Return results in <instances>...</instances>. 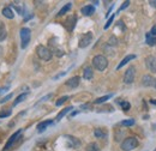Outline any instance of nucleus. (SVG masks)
Returning <instances> with one entry per match:
<instances>
[{"label": "nucleus", "mask_w": 156, "mask_h": 151, "mask_svg": "<svg viewBox=\"0 0 156 151\" xmlns=\"http://www.w3.org/2000/svg\"><path fill=\"white\" fill-rule=\"evenodd\" d=\"M93 66L96 70H98V71H103L108 66V60H107V58L103 57V55H96L93 59Z\"/></svg>", "instance_id": "f257e3e1"}, {"label": "nucleus", "mask_w": 156, "mask_h": 151, "mask_svg": "<svg viewBox=\"0 0 156 151\" xmlns=\"http://www.w3.org/2000/svg\"><path fill=\"white\" fill-rule=\"evenodd\" d=\"M36 54H37V57L40 59H42V60H44V61H49L52 57H53V53H52V51L49 49V48H47V47H44V46H39L37 48H36Z\"/></svg>", "instance_id": "f03ea898"}, {"label": "nucleus", "mask_w": 156, "mask_h": 151, "mask_svg": "<svg viewBox=\"0 0 156 151\" xmlns=\"http://www.w3.org/2000/svg\"><path fill=\"white\" fill-rule=\"evenodd\" d=\"M138 146V140L135 137H129L121 143V150L122 151H131Z\"/></svg>", "instance_id": "7ed1b4c3"}, {"label": "nucleus", "mask_w": 156, "mask_h": 151, "mask_svg": "<svg viewBox=\"0 0 156 151\" xmlns=\"http://www.w3.org/2000/svg\"><path fill=\"white\" fill-rule=\"evenodd\" d=\"M31 38V31L28 28H22L20 29V41H22V48H27Z\"/></svg>", "instance_id": "20e7f679"}, {"label": "nucleus", "mask_w": 156, "mask_h": 151, "mask_svg": "<svg viewBox=\"0 0 156 151\" xmlns=\"http://www.w3.org/2000/svg\"><path fill=\"white\" fill-rule=\"evenodd\" d=\"M135 76H136V68H135L133 66H130V67L126 70L125 75H124V82H125L126 84H131V83H133V80H135Z\"/></svg>", "instance_id": "39448f33"}, {"label": "nucleus", "mask_w": 156, "mask_h": 151, "mask_svg": "<svg viewBox=\"0 0 156 151\" xmlns=\"http://www.w3.org/2000/svg\"><path fill=\"white\" fill-rule=\"evenodd\" d=\"M91 40H93V34H91V33L84 34V35L80 37V40H79V43H78L79 48H85V47H88V46L91 43Z\"/></svg>", "instance_id": "423d86ee"}, {"label": "nucleus", "mask_w": 156, "mask_h": 151, "mask_svg": "<svg viewBox=\"0 0 156 151\" xmlns=\"http://www.w3.org/2000/svg\"><path fill=\"white\" fill-rule=\"evenodd\" d=\"M145 65L148 67L149 71H151L153 73H156V58L150 55V57L145 58Z\"/></svg>", "instance_id": "0eeeda50"}, {"label": "nucleus", "mask_w": 156, "mask_h": 151, "mask_svg": "<svg viewBox=\"0 0 156 151\" xmlns=\"http://www.w3.org/2000/svg\"><path fill=\"white\" fill-rule=\"evenodd\" d=\"M20 134H22V130H18V131L15 133L13 135H11V137H10V139H9V142H7V143H6V145L4 146V151L9 150V149L13 145V143H15V142H16V140L20 137Z\"/></svg>", "instance_id": "6e6552de"}, {"label": "nucleus", "mask_w": 156, "mask_h": 151, "mask_svg": "<svg viewBox=\"0 0 156 151\" xmlns=\"http://www.w3.org/2000/svg\"><path fill=\"white\" fill-rule=\"evenodd\" d=\"M76 22H77V17L73 15V16H70L69 18L66 19L65 22V28L67 29V31H72L76 26Z\"/></svg>", "instance_id": "1a4fd4ad"}, {"label": "nucleus", "mask_w": 156, "mask_h": 151, "mask_svg": "<svg viewBox=\"0 0 156 151\" xmlns=\"http://www.w3.org/2000/svg\"><path fill=\"white\" fill-rule=\"evenodd\" d=\"M79 82H80V79H79V77H72V78H70L67 82H66V85L69 86V88H71V89H75V88H77L78 85H79Z\"/></svg>", "instance_id": "9d476101"}, {"label": "nucleus", "mask_w": 156, "mask_h": 151, "mask_svg": "<svg viewBox=\"0 0 156 151\" xmlns=\"http://www.w3.org/2000/svg\"><path fill=\"white\" fill-rule=\"evenodd\" d=\"M80 12L84 15V16H91L94 12H95V7L93 5H85L84 7H82Z\"/></svg>", "instance_id": "9b49d317"}, {"label": "nucleus", "mask_w": 156, "mask_h": 151, "mask_svg": "<svg viewBox=\"0 0 156 151\" xmlns=\"http://www.w3.org/2000/svg\"><path fill=\"white\" fill-rule=\"evenodd\" d=\"M133 59H136V55L135 54H130V55H127V57H125L121 61H120V64L117 66V70H120L122 66H125L129 61H131V60H133Z\"/></svg>", "instance_id": "f8f14e48"}, {"label": "nucleus", "mask_w": 156, "mask_h": 151, "mask_svg": "<svg viewBox=\"0 0 156 151\" xmlns=\"http://www.w3.org/2000/svg\"><path fill=\"white\" fill-rule=\"evenodd\" d=\"M154 80H155V79L150 75H145L143 77V79H142V84H143L144 86H150V85L154 84Z\"/></svg>", "instance_id": "ddd939ff"}, {"label": "nucleus", "mask_w": 156, "mask_h": 151, "mask_svg": "<svg viewBox=\"0 0 156 151\" xmlns=\"http://www.w3.org/2000/svg\"><path fill=\"white\" fill-rule=\"evenodd\" d=\"M2 16H5L6 18L9 19H12L15 17V13H13V11L11 10V7H5V9H2Z\"/></svg>", "instance_id": "4468645a"}, {"label": "nucleus", "mask_w": 156, "mask_h": 151, "mask_svg": "<svg viewBox=\"0 0 156 151\" xmlns=\"http://www.w3.org/2000/svg\"><path fill=\"white\" fill-rule=\"evenodd\" d=\"M83 77H84V79H91L94 77L93 68L91 67H85L84 71H83Z\"/></svg>", "instance_id": "2eb2a0df"}, {"label": "nucleus", "mask_w": 156, "mask_h": 151, "mask_svg": "<svg viewBox=\"0 0 156 151\" xmlns=\"http://www.w3.org/2000/svg\"><path fill=\"white\" fill-rule=\"evenodd\" d=\"M70 111H72V106H70V107H66L65 109H62V111H61V112H60V113L57 115V118H55V121H60V120H61V119H62V118H64L66 114L69 113Z\"/></svg>", "instance_id": "dca6fc26"}, {"label": "nucleus", "mask_w": 156, "mask_h": 151, "mask_svg": "<svg viewBox=\"0 0 156 151\" xmlns=\"http://www.w3.org/2000/svg\"><path fill=\"white\" fill-rule=\"evenodd\" d=\"M52 124V120H47V121H43V122H41V124H39L37 125V131L39 132H43L49 125Z\"/></svg>", "instance_id": "f3484780"}, {"label": "nucleus", "mask_w": 156, "mask_h": 151, "mask_svg": "<svg viewBox=\"0 0 156 151\" xmlns=\"http://www.w3.org/2000/svg\"><path fill=\"white\" fill-rule=\"evenodd\" d=\"M7 36V33H6V29H5V24L0 20V42L4 41Z\"/></svg>", "instance_id": "a211bd4d"}, {"label": "nucleus", "mask_w": 156, "mask_h": 151, "mask_svg": "<svg viewBox=\"0 0 156 151\" xmlns=\"http://www.w3.org/2000/svg\"><path fill=\"white\" fill-rule=\"evenodd\" d=\"M66 138L70 139L69 142H70V146H71V148H77V146H79L80 142L78 140L77 138H75V137H70V135H66Z\"/></svg>", "instance_id": "6ab92c4d"}, {"label": "nucleus", "mask_w": 156, "mask_h": 151, "mask_svg": "<svg viewBox=\"0 0 156 151\" xmlns=\"http://www.w3.org/2000/svg\"><path fill=\"white\" fill-rule=\"evenodd\" d=\"M71 7H72V4H71V2L66 4V5H65V6H64V7H62V9H61V10H60V11L58 12V17H61V16H64V15H65V13H66V12H67V11H69Z\"/></svg>", "instance_id": "aec40b11"}, {"label": "nucleus", "mask_w": 156, "mask_h": 151, "mask_svg": "<svg viewBox=\"0 0 156 151\" xmlns=\"http://www.w3.org/2000/svg\"><path fill=\"white\" fill-rule=\"evenodd\" d=\"M112 97V95H106V96H102V97H98L96 98L95 101H94V103L95 104H101V103H103V102H106V101H108L109 98Z\"/></svg>", "instance_id": "412c9836"}, {"label": "nucleus", "mask_w": 156, "mask_h": 151, "mask_svg": "<svg viewBox=\"0 0 156 151\" xmlns=\"http://www.w3.org/2000/svg\"><path fill=\"white\" fill-rule=\"evenodd\" d=\"M27 95H28L27 93H24V94H20V96H18V97L15 100V102H13V107H16L17 104H20L22 101H24V100L27 98Z\"/></svg>", "instance_id": "4be33fe9"}, {"label": "nucleus", "mask_w": 156, "mask_h": 151, "mask_svg": "<svg viewBox=\"0 0 156 151\" xmlns=\"http://www.w3.org/2000/svg\"><path fill=\"white\" fill-rule=\"evenodd\" d=\"M147 44H149V46H156V37L151 36L150 34H147Z\"/></svg>", "instance_id": "5701e85b"}, {"label": "nucleus", "mask_w": 156, "mask_h": 151, "mask_svg": "<svg viewBox=\"0 0 156 151\" xmlns=\"http://www.w3.org/2000/svg\"><path fill=\"white\" fill-rule=\"evenodd\" d=\"M87 151H100V148L96 143H90L87 146Z\"/></svg>", "instance_id": "b1692460"}, {"label": "nucleus", "mask_w": 156, "mask_h": 151, "mask_svg": "<svg viewBox=\"0 0 156 151\" xmlns=\"http://www.w3.org/2000/svg\"><path fill=\"white\" fill-rule=\"evenodd\" d=\"M132 125H135V120L133 119H127V120L121 121V126H132Z\"/></svg>", "instance_id": "393cba45"}, {"label": "nucleus", "mask_w": 156, "mask_h": 151, "mask_svg": "<svg viewBox=\"0 0 156 151\" xmlns=\"http://www.w3.org/2000/svg\"><path fill=\"white\" fill-rule=\"evenodd\" d=\"M67 100H69V96H62V97H60L58 101H57L55 106H58V107H59V106H61V104H62L65 101H67Z\"/></svg>", "instance_id": "a878e982"}, {"label": "nucleus", "mask_w": 156, "mask_h": 151, "mask_svg": "<svg viewBox=\"0 0 156 151\" xmlns=\"http://www.w3.org/2000/svg\"><path fill=\"white\" fill-rule=\"evenodd\" d=\"M118 44V38L115 36H111L109 41H108V46H117Z\"/></svg>", "instance_id": "bb28decb"}, {"label": "nucleus", "mask_w": 156, "mask_h": 151, "mask_svg": "<svg viewBox=\"0 0 156 151\" xmlns=\"http://www.w3.org/2000/svg\"><path fill=\"white\" fill-rule=\"evenodd\" d=\"M120 104H121V108H122V111H129L130 109V103L127 102V101H124V102H120Z\"/></svg>", "instance_id": "cd10ccee"}, {"label": "nucleus", "mask_w": 156, "mask_h": 151, "mask_svg": "<svg viewBox=\"0 0 156 151\" xmlns=\"http://www.w3.org/2000/svg\"><path fill=\"white\" fill-rule=\"evenodd\" d=\"M95 135H96L98 138H103V137H105V133H103V131H102V130L96 128V130H95Z\"/></svg>", "instance_id": "c85d7f7f"}, {"label": "nucleus", "mask_w": 156, "mask_h": 151, "mask_svg": "<svg viewBox=\"0 0 156 151\" xmlns=\"http://www.w3.org/2000/svg\"><path fill=\"white\" fill-rule=\"evenodd\" d=\"M113 19H114V15H112V16H111V18L107 20V23H106V25H105V30H106V29H108V28L111 26V24L113 23Z\"/></svg>", "instance_id": "c756f323"}, {"label": "nucleus", "mask_w": 156, "mask_h": 151, "mask_svg": "<svg viewBox=\"0 0 156 151\" xmlns=\"http://www.w3.org/2000/svg\"><path fill=\"white\" fill-rule=\"evenodd\" d=\"M129 5H130V1H125V2H124V4L121 5V6H120L119 11H122V10H125V9H126V7L129 6Z\"/></svg>", "instance_id": "7c9ffc66"}, {"label": "nucleus", "mask_w": 156, "mask_h": 151, "mask_svg": "<svg viewBox=\"0 0 156 151\" xmlns=\"http://www.w3.org/2000/svg\"><path fill=\"white\" fill-rule=\"evenodd\" d=\"M11 97H12V94L7 95L6 97H4V98H1V100H0V103H5V102H6V101H9Z\"/></svg>", "instance_id": "2f4dec72"}, {"label": "nucleus", "mask_w": 156, "mask_h": 151, "mask_svg": "<svg viewBox=\"0 0 156 151\" xmlns=\"http://www.w3.org/2000/svg\"><path fill=\"white\" fill-rule=\"evenodd\" d=\"M4 112V111H2ZM9 115H11V112L10 111H5L4 113H0V118H6V116H9Z\"/></svg>", "instance_id": "473e14b6"}, {"label": "nucleus", "mask_w": 156, "mask_h": 151, "mask_svg": "<svg viewBox=\"0 0 156 151\" xmlns=\"http://www.w3.org/2000/svg\"><path fill=\"white\" fill-rule=\"evenodd\" d=\"M150 35L151 36H154V37H156V24L153 26V29H151V33H150Z\"/></svg>", "instance_id": "72a5a7b5"}, {"label": "nucleus", "mask_w": 156, "mask_h": 151, "mask_svg": "<svg viewBox=\"0 0 156 151\" xmlns=\"http://www.w3.org/2000/svg\"><path fill=\"white\" fill-rule=\"evenodd\" d=\"M149 4H150V6H153V7H155L156 9V0H150Z\"/></svg>", "instance_id": "f704fd0d"}, {"label": "nucleus", "mask_w": 156, "mask_h": 151, "mask_svg": "<svg viewBox=\"0 0 156 151\" xmlns=\"http://www.w3.org/2000/svg\"><path fill=\"white\" fill-rule=\"evenodd\" d=\"M150 103L154 104V106H156V100H150Z\"/></svg>", "instance_id": "c9c22d12"}, {"label": "nucleus", "mask_w": 156, "mask_h": 151, "mask_svg": "<svg viewBox=\"0 0 156 151\" xmlns=\"http://www.w3.org/2000/svg\"><path fill=\"white\" fill-rule=\"evenodd\" d=\"M1 54H2V47L0 46V57H1Z\"/></svg>", "instance_id": "e433bc0d"}, {"label": "nucleus", "mask_w": 156, "mask_h": 151, "mask_svg": "<svg viewBox=\"0 0 156 151\" xmlns=\"http://www.w3.org/2000/svg\"><path fill=\"white\" fill-rule=\"evenodd\" d=\"M154 86H155V89H156V79L154 80Z\"/></svg>", "instance_id": "4c0bfd02"}]
</instances>
